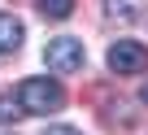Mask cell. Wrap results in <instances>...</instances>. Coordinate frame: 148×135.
<instances>
[{
  "mask_svg": "<svg viewBox=\"0 0 148 135\" xmlns=\"http://www.w3.org/2000/svg\"><path fill=\"white\" fill-rule=\"evenodd\" d=\"M18 105H22V113L48 118V113H57V109L65 105V92H61L57 79H26V83L18 87Z\"/></svg>",
  "mask_w": 148,
  "mask_h": 135,
  "instance_id": "1",
  "label": "cell"
},
{
  "mask_svg": "<svg viewBox=\"0 0 148 135\" xmlns=\"http://www.w3.org/2000/svg\"><path fill=\"white\" fill-rule=\"evenodd\" d=\"M83 61H87V48H83V39H74V35H57L44 48V65L52 74H79Z\"/></svg>",
  "mask_w": 148,
  "mask_h": 135,
  "instance_id": "2",
  "label": "cell"
},
{
  "mask_svg": "<svg viewBox=\"0 0 148 135\" xmlns=\"http://www.w3.org/2000/svg\"><path fill=\"white\" fill-rule=\"evenodd\" d=\"M105 61H109L113 74H144V70H148V48L135 44V39H118Z\"/></svg>",
  "mask_w": 148,
  "mask_h": 135,
  "instance_id": "3",
  "label": "cell"
},
{
  "mask_svg": "<svg viewBox=\"0 0 148 135\" xmlns=\"http://www.w3.org/2000/svg\"><path fill=\"white\" fill-rule=\"evenodd\" d=\"M22 22L13 18V13H0V57H5V52H18L22 48Z\"/></svg>",
  "mask_w": 148,
  "mask_h": 135,
  "instance_id": "4",
  "label": "cell"
},
{
  "mask_svg": "<svg viewBox=\"0 0 148 135\" xmlns=\"http://www.w3.org/2000/svg\"><path fill=\"white\" fill-rule=\"evenodd\" d=\"M105 13L113 22H135L144 18V0H105Z\"/></svg>",
  "mask_w": 148,
  "mask_h": 135,
  "instance_id": "5",
  "label": "cell"
},
{
  "mask_svg": "<svg viewBox=\"0 0 148 135\" xmlns=\"http://www.w3.org/2000/svg\"><path fill=\"white\" fill-rule=\"evenodd\" d=\"M39 13H44V18H52V22H61V18H70V13H74V0H39Z\"/></svg>",
  "mask_w": 148,
  "mask_h": 135,
  "instance_id": "6",
  "label": "cell"
},
{
  "mask_svg": "<svg viewBox=\"0 0 148 135\" xmlns=\"http://www.w3.org/2000/svg\"><path fill=\"white\" fill-rule=\"evenodd\" d=\"M18 113H22V105H18L13 96H0V126H13Z\"/></svg>",
  "mask_w": 148,
  "mask_h": 135,
  "instance_id": "7",
  "label": "cell"
},
{
  "mask_svg": "<svg viewBox=\"0 0 148 135\" xmlns=\"http://www.w3.org/2000/svg\"><path fill=\"white\" fill-rule=\"evenodd\" d=\"M44 135H79V131H74V126H48Z\"/></svg>",
  "mask_w": 148,
  "mask_h": 135,
  "instance_id": "8",
  "label": "cell"
},
{
  "mask_svg": "<svg viewBox=\"0 0 148 135\" xmlns=\"http://www.w3.org/2000/svg\"><path fill=\"white\" fill-rule=\"evenodd\" d=\"M139 100H144V105H148V83H144V87H139Z\"/></svg>",
  "mask_w": 148,
  "mask_h": 135,
  "instance_id": "9",
  "label": "cell"
}]
</instances>
